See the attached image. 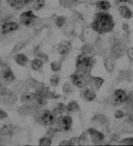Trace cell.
<instances>
[{"label": "cell", "instance_id": "1", "mask_svg": "<svg viewBox=\"0 0 133 146\" xmlns=\"http://www.w3.org/2000/svg\"><path fill=\"white\" fill-rule=\"evenodd\" d=\"M114 22L112 16L108 13L100 12L95 15L93 23V28L100 33L112 31Z\"/></svg>", "mask_w": 133, "mask_h": 146}, {"label": "cell", "instance_id": "2", "mask_svg": "<svg viewBox=\"0 0 133 146\" xmlns=\"http://www.w3.org/2000/svg\"><path fill=\"white\" fill-rule=\"evenodd\" d=\"M94 60L91 58H86L85 55L79 56L77 61V69L83 73H88L93 66Z\"/></svg>", "mask_w": 133, "mask_h": 146}, {"label": "cell", "instance_id": "3", "mask_svg": "<svg viewBox=\"0 0 133 146\" xmlns=\"http://www.w3.org/2000/svg\"><path fill=\"white\" fill-rule=\"evenodd\" d=\"M37 19V17L33 14L31 11H28V12H23L20 15V19L22 24H24L26 26L31 25L34 22V21Z\"/></svg>", "mask_w": 133, "mask_h": 146}, {"label": "cell", "instance_id": "4", "mask_svg": "<svg viewBox=\"0 0 133 146\" xmlns=\"http://www.w3.org/2000/svg\"><path fill=\"white\" fill-rule=\"evenodd\" d=\"M115 98L113 100V104L114 106H119L121 103H124L127 100V94L124 90H117L114 92Z\"/></svg>", "mask_w": 133, "mask_h": 146}, {"label": "cell", "instance_id": "5", "mask_svg": "<svg viewBox=\"0 0 133 146\" xmlns=\"http://www.w3.org/2000/svg\"><path fill=\"white\" fill-rule=\"evenodd\" d=\"M55 114L51 111H45L41 116L42 122L47 125H50L55 122Z\"/></svg>", "mask_w": 133, "mask_h": 146}, {"label": "cell", "instance_id": "6", "mask_svg": "<svg viewBox=\"0 0 133 146\" xmlns=\"http://www.w3.org/2000/svg\"><path fill=\"white\" fill-rule=\"evenodd\" d=\"M60 126L64 130H68L71 126L72 119L69 116H61L58 120Z\"/></svg>", "mask_w": 133, "mask_h": 146}, {"label": "cell", "instance_id": "7", "mask_svg": "<svg viewBox=\"0 0 133 146\" xmlns=\"http://www.w3.org/2000/svg\"><path fill=\"white\" fill-rule=\"evenodd\" d=\"M31 0H7L8 3L9 4L10 6L14 8L15 9H19L22 8L24 5L30 3Z\"/></svg>", "mask_w": 133, "mask_h": 146}, {"label": "cell", "instance_id": "8", "mask_svg": "<svg viewBox=\"0 0 133 146\" xmlns=\"http://www.w3.org/2000/svg\"><path fill=\"white\" fill-rule=\"evenodd\" d=\"M126 51V47L122 44H116L112 49V54L115 58H119L124 55Z\"/></svg>", "mask_w": 133, "mask_h": 146}, {"label": "cell", "instance_id": "9", "mask_svg": "<svg viewBox=\"0 0 133 146\" xmlns=\"http://www.w3.org/2000/svg\"><path fill=\"white\" fill-rule=\"evenodd\" d=\"M72 80L74 84L80 88L85 86L86 83L85 77H83V74H74V76H72Z\"/></svg>", "mask_w": 133, "mask_h": 146}, {"label": "cell", "instance_id": "10", "mask_svg": "<svg viewBox=\"0 0 133 146\" xmlns=\"http://www.w3.org/2000/svg\"><path fill=\"white\" fill-rule=\"evenodd\" d=\"M89 132H90V134L91 135L92 140H93V141L94 143H99L100 141H102L103 139H104V136H103V135H102L101 132H98V131L93 129H89Z\"/></svg>", "mask_w": 133, "mask_h": 146}, {"label": "cell", "instance_id": "11", "mask_svg": "<svg viewBox=\"0 0 133 146\" xmlns=\"http://www.w3.org/2000/svg\"><path fill=\"white\" fill-rule=\"evenodd\" d=\"M19 29V25L15 22H8L3 25L2 30L3 33H9Z\"/></svg>", "mask_w": 133, "mask_h": 146}, {"label": "cell", "instance_id": "12", "mask_svg": "<svg viewBox=\"0 0 133 146\" xmlns=\"http://www.w3.org/2000/svg\"><path fill=\"white\" fill-rule=\"evenodd\" d=\"M82 96L86 100L92 101L95 99L96 94L94 91L92 90L91 89L86 88L82 92Z\"/></svg>", "mask_w": 133, "mask_h": 146}, {"label": "cell", "instance_id": "13", "mask_svg": "<svg viewBox=\"0 0 133 146\" xmlns=\"http://www.w3.org/2000/svg\"><path fill=\"white\" fill-rule=\"evenodd\" d=\"M2 76H3V79H5L7 81H13L15 80L14 75L9 68H5L3 70L2 72Z\"/></svg>", "mask_w": 133, "mask_h": 146}, {"label": "cell", "instance_id": "14", "mask_svg": "<svg viewBox=\"0 0 133 146\" xmlns=\"http://www.w3.org/2000/svg\"><path fill=\"white\" fill-rule=\"evenodd\" d=\"M15 60L18 64L21 66H25L28 63V58L23 54H19L15 57Z\"/></svg>", "mask_w": 133, "mask_h": 146}, {"label": "cell", "instance_id": "15", "mask_svg": "<svg viewBox=\"0 0 133 146\" xmlns=\"http://www.w3.org/2000/svg\"><path fill=\"white\" fill-rule=\"evenodd\" d=\"M119 12H120V14H121L122 16L126 18L127 19H130L131 17H132V12L126 6H124V5L123 6H120L119 7Z\"/></svg>", "mask_w": 133, "mask_h": 146}, {"label": "cell", "instance_id": "16", "mask_svg": "<svg viewBox=\"0 0 133 146\" xmlns=\"http://www.w3.org/2000/svg\"><path fill=\"white\" fill-rule=\"evenodd\" d=\"M37 96V94H33V93H26L21 96V101L22 102H31L32 100H35Z\"/></svg>", "mask_w": 133, "mask_h": 146}, {"label": "cell", "instance_id": "17", "mask_svg": "<svg viewBox=\"0 0 133 146\" xmlns=\"http://www.w3.org/2000/svg\"><path fill=\"white\" fill-rule=\"evenodd\" d=\"M96 6H97L98 9L102 10H108L109 9H110L111 7V5L109 2L107 1H100L98 2L97 4H96Z\"/></svg>", "mask_w": 133, "mask_h": 146}, {"label": "cell", "instance_id": "18", "mask_svg": "<svg viewBox=\"0 0 133 146\" xmlns=\"http://www.w3.org/2000/svg\"><path fill=\"white\" fill-rule=\"evenodd\" d=\"M35 100V104L37 106H42L46 103V97L37 94V96Z\"/></svg>", "mask_w": 133, "mask_h": 146}, {"label": "cell", "instance_id": "19", "mask_svg": "<svg viewBox=\"0 0 133 146\" xmlns=\"http://www.w3.org/2000/svg\"><path fill=\"white\" fill-rule=\"evenodd\" d=\"M79 106L78 104L76 103V102H71V103H70L68 104V106L66 107V110L68 112H76V111H78L79 110Z\"/></svg>", "mask_w": 133, "mask_h": 146}, {"label": "cell", "instance_id": "20", "mask_svg": "<svg viewBox=\"0 0 133 146\" xmlns=\"http://www.w3.org/2000/svg\"><path fill=\"white\" fill-rule=\"evenodd\" d=\"M12 125L7 124L3 125L1 129H0V135H5L9 134L11 131H12Z\"/></svg>", "mask_w": 133, "mask_h": 146}, {"label": "cell", "instance_id": "21", "mask_svg": "<svg viewBox=\"0 0 133 146\" xmlns=\"http://www.w3.org/2000/svg\"><path fill=\"white\" fill-rule=\"evenodd\" d=\"M105 67L106 68V70L109 72H112L113 71V70H114V63L112 61V59H106V60H105L104 63Z\"/></svg>", "mask_w": 133, "mask_h": 146}, {"label": "cell", "instance_id": "22", "mask_svg": "<svg viewBox=\"0 0 133 146\" xmlns=\"http://www.w3.org/2000/svg\"><path fill=\"white\" fill-rule=\"evenodd\" d=\"M42 65L43 62L41 60H38V59H35L32 61V63H31V67H32V68L34 70H35L40 69L41 67H42Z\"/></svg>", "mask_w": 133, "mask_h": 146}, {"label": "cell", "instance_id": "23", "mask_svg": "<svg viewBox=\"0 0 133 146\" xmlns=\"http://www.w3.org/2000/svg\"><path fill=\"white\" fill-rule=\"evenodd\" d=\"M45 5V1L44 0H36L33 5V8L35 10H39L42 9Z\"/></svg>", "mask_w": 133, "mask_h": 146}, {"label": "cell", "instance_id": "24", "mask_svg": "<svg viewBox=\"0 0 133 146\" xmlns=\"http://www.w3.org/2000/svg\"><path fill=\"white\" fill-rule=\"evenodd\" d=\"M78 0H61V4L65 7H70L77 2Z\"/></svg>", "mask_w": 133, "mask_h": 146}, {"label": "cell", "instance_id": "25", "mask_svg": "<svg viewBox=\"0 0 133 146\" xmlns=\"http://www.w3.org/2000/svg\"><path fill=\"white\" fill-rule=\"evenodd\" d=\"M93 50V46L90 45V44H86L82 48V51H83V54H90L92 51Z\"/></svg>", "mask_w": 133, "mask_h": 146}, {"label": "cell", "instance_id": "26", "mask_svg": "<svg viewBox=\"0 0 133 146\" xmlns=\"http://www.w3.org/2000/svg\"><path fill=\"white\" fill-rule=\"evenodd\" d=\"M51 67L54 71H59L61 69V64L58 61H55L51 64Z\"/></svg>", "mask_w": 133, "mask_h": 146}, {"label": "cell", "instance_id": "27", "mask_svg": "<svg viewBox=\"0 0 133 146\" xmlns=\"http://www.w3.org/2000/svg\"><path fill=\"white\" fill-rule=\"evenodd\" d=\"M25 46V42H21V43L17 44L15 47L14 48V49H13V50H12V53L18 52V51H19V50H21L22 48H24Z\"/></svg>", "mask_w": 133, "mask_h": 146}, {"label": "cell", "instance_id": "28", "mask_svg": "<svg viewBox=\"0 0 133 146\" xmlns=\"http://www.w3.org/2000/svg\"><path fill=\"white\" fill-rule=\"evenodd\" d=\"M59 80V77L57 75H55V76H52L51 78V84H52L53 86H57Z\"/></svg>", "mask_w": 133, "mask_h": 146}, {"label": "cell", "instance_id": "29", "mask_svg": "<svg viewBox=\"0 0 133 146\" xmlns=\"http://www.w3.org/2000/svg\"><path fill=\"white\" fill-rule=\"evenodd\" d=\"M51 141V139H47V138H43L40 140V145H50Z\"/></svg>", "mask_w": 133, "mask_h": 146}, {"label": "cell", "instance_id": "30", "mask_svg": "<svg viewBox=\"0 0 133 146\" xmlns=\"http://www.w3.org/2000/svg\"><path fill=\"white\" fill-rule=\"evenodd\" d=\"M64 22H65V19L63 16L58 17L56 20V25L58 27H61L64 25Z\"/></svg>", "mask_w": 133, "mask_h": 146}, {"label": "cell", "instance_id": "31", "mask_svg": "<svg viewBox=\"0 0 133 146\" xmlns=\"http://www.w3.org/2000/svg\"><path fill=\"white\" fill-rule=\"evenodd\" d=\"M58 51H59L61 54H66V53L69 51V49H68V48L66 46L61 45L58 48Z\"/></svg>", "mask_w": 133, "mask_h": 146}, {"label": "cell", "instance_id": "32", "mask_svg": "<svg viewBox=\"0 0 133 146\" xmlns=\"http://www.w3.org/2000/svg\"><path fill=\"white\" fill-rule=\"evenodd\" d=\"M93 80H94L95 86H96V88L99 89L103 83V80L101 79V78H93Z\"/></svg>", "mask_w": 133, "mask_h": 146}, {"label": "cell", "instance_id": "33", "mask_svg": "<svg viewBox=\"0 0 133 146\" xmlns=\"http://www.w3.org/2000/svg\"><path fill=\"white\" fill-rule=\"evenodd\" d=\"M66 110V107L64 106L63 103H59V104H58V106H57V113H62L63 112H64V110Z\"/></svg>", "mask_w": 133, "mask_h": 146}, {"label": "cell", "instance_id": "34", "mask_svg": "<svg viewBox=\"0 0 133 146\" xmlns=\"http://www.w3.org/2000/svg\"><path fill=\"white\" fill-rule=\"evenodd\" d=\"M122 144L125 145H133V138H128V139H125L121 141Z\"/></svg>", "mask_w": 133, "mask_h": 146}, {"label": "cell", "instance_id": "35", "mask_svg": "<svg viewBox=\"0 0 133 146\" xmlns=\"http://www.w3.org/2000/svg\"><path fill=\"white\" fill-rule=\"evenodd\" d=\"M98 116H99V117L95 118V119H96L98 121H100L101 122H105L107 120V118H106V115H99Z\"/></svg>", "mask_w": 133, "mask_h": 146}, {"label": "cell", "instance_id": "36", "mask_svg": "<svg viewBox=\"0 0 133 146\" xmlns=\"http://www.w3.org/2000/svg\"><path fill=\"white\" fill-rule=\"evenodd\" d=\"M127 54H128V58H130V60L133 61V48L128 49V51H127Z\"/></svg>", "mask_w": 133, "mask_h": 146}, {"label": "cell", "instance_id": "37", "mask_svg": "<svg viewBox=\"0 0 133 146\" xmlns=\"http://www.w3.org/2000/svg\"><path fill=\"white\" fill-rule=\"evenodd\" d=\"M124 115V113H122V111L118 110L115 114V116L117 118V119H119V118H122Z\"/></svg>", "mask_w": 133, "mask_h": 146}, {"label": "cell", "instance_id": "38", "mask_svg": "<svg viewBox=\"0 0 133 146\" xmlns=\"http://www.w3.org/2000/svg\"><path fill=\"white\" fill-rule=\"evenodd\" d=\"M6 117H7V113H5V112H3V110H0V119H4V118Z\"/></svg>", "mask_w": 133, "mask_h": 146}, {"label": "cell", "instance_id": "39", "mask_svg": "<svg viewBox=\"0 0 133 146\" xmlns=\"http://www.w3.org/2000/svg\"><path fill=\"white\" fill-rule=\"evenodd\" d=\"M123 29H125V30H126V31H128V26L126 24H124L123 25Z\"/></svg>", "mask_w": 133, "mask_h": 146}, {"label": "cell", "instance_id": "40", "mask_svg": "<svg viewBox=\"0 0 133 146\" xmlns=\"http://www.w3.org/2000/svg\"><path fill=\"white\" fill-rule=\"evenodd\" d=\"M129 0H119V2L120 3H126V2H128Z\"/></svg>", "mask_w": 133, "mask_h": 146}, {"label": "cell", "instance_id": "41", "mask_svg": "<svg viewBox=\"0 0 133 146\" xmlns=\"http://www.w3.org/2000/svg\"><path fill=\"white\" fill-rule=\"evenodd\" d=\"M131 119H132L133 121V115H132V116H131Z\"/></svg>", "mask_w": 133, "mask_h": 146}, {"label": "cell", "instance_id": "42", "mask_svg": "<svg viewBox=\"0 0 133 146\" xmlns=\"http://www.w3.org/2000/svg\"><path fill=\"white\" fill-rule=\"evenodd\" d=\"M0 90H2V85H1V84H0Z\"/></svg>", "mask_w": 133, "mask_h": 146}, {"label": "cell", "instance_id": "43", "mask_svg": "<svg viewBox=\"0 0 133 146\" xmlns=\"http://www.w3.org/2000/svg\"><path fill=\"white\" fill-rule=\"evenodd\" d=\"M0 3H1V0H0Z\"/></svg>", "mask_w": 133, "mask_h": 146}]
</instances>
